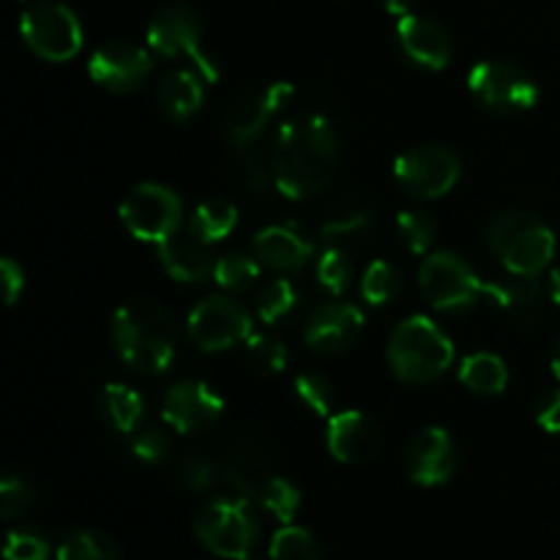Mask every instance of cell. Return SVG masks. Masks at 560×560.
I'll return each mask as SVG.
<instances>
[{"mask_svg": "<svg viewBox=\"0 0 560 560\" xmlns=\"http://www.w3.org/2000/svg\"><path fill=\"white\" fill-rule=\"evenodd\" d=\"M20 36L33 55L66 63L82 49V25L74 11L58 0H36L20 16Z\"/></svg>", "mask_w": 560, "mask_h": 560, "instance_id": "cell-8", "label": "cell"}, {"mask_svg": "<svg viewBox=\"0 0 560 560\" xmlns=\"http://www.w3.org/2000/svg\"><path fill=\"white\" fill-rule=\"evenodd\" d=\"M463 175V162L457 153L438 142H421L408 148L394 162V178L419 200H438L457 186Z\"/></svg>", "mask_w": 560, "mask_h": 560, "instance_id": "cell-12", "label": "cell"}, {"mask_svg": "<svg viewBox=\"0 0 560 560\" xmlns=\"http://www.w3.org/2000/svg\"><path fill=\"white\" fill-rule=\"evenodd\" d=\"M211 246V241L202 238L191 224H186V228L180 224L170 238L159 244V260H162L164 271L175 282H206L208 277H213V268H217Z\"/></svg>", "mask_w": 560, "mask_h": 560, "instance_id": "cell-20", "label": "cell"}, {"mask_svg": "<svg viewBox=\"0 0 560 560\" xmlns=\"http://www.w3.org/2000/svg\"><path fill=\"white\" fill-rule=\"evenodd\" d=\"M222 474L241 495L246 498H260V492L266 490L268 481L273 479L271 457L266 454V448L260 446L252 438H233L228 443L222 454Z\"/></svg>", "mask_w": 560, "mask_h": 560, "instance_id": "cell-22", "label": "cell"}, {"mask_svg": "<svg viewBox=\"0 0 560 560\" xmlns=\"http://www.w3.org/2000/svg\"><path fill=\"white\" fill-rule=\"evenodd\" d=\"M397 238L410 255H430L438 241V222L421 208H405L397 217Z\"/></svg>", "mask_w": 560, "mask_h": 560, "instance_id": "cell-30", "label": "cell"}, {"mask_svg": "<svg viewBox=\"0 0 560 560\" xmlns=\"http://www.w3.org/2000/svg\"><path fill=\"white\" fill-rule=\"evenodd\" d=\"M271 560H326L315 536L299 525H282L271 539Z\"/></svg>", "mask_w": 560, "mask_h": 560, "instance_id": "cell-34", "label": "cell"}, {"mask_svg": "<svg viewBox=\"0 0 560 560\" xmlns=\"http://www.w3.org/2000/svg\"><path fill=\"white\" fill-rule=\"evenodd\" d=\"M295 394L320 419L328 421L334 416L337 392H334V383L326 375H320V372H304V375L295 377Z\"/></svg>", "mask_w": 560, "mask_h": 560, "instance_id": "cell-37", "label": "cell"}, {"mask_svg": "<svg viewBox=\"0 0 560 560\" xmlns=\"http://www.w3.org/2000/svg\"><path fill=\"white\" fill-rule=\"evenodd\" d=\"M5 560H47L49 541L36 528H14L9 530L3 545Z\"/></svg>", "mask_w": 560, "mask_h": 560, "instance_id": "cell-41", "label": "cell"}, {"mask_svg": "<svg viewBox=\"0 0 560 560\" xmlns=\"http://www.w3.org/2000/svg\"><path fill=\"white\" fill-rule=\"evenodd\" d=\"M377 3H381V9L386 11V14L405 16V14H410V5H413V0H377Z\"/></svg>", "mask_w": 560, "mask_h": 560, "instance_id": "cell-45", "label": "cell"}, {"mask_svg": "<svg viewBox=\"0 0 560 560\" xmlns=\"http://www.w3.org/2000/svg\"><path fill=\"white\" fill-rule=\"evenodd\" d=\"M252 249H255L260 266L282 273L301 271L312 257L310 241L288 224H271V228L260 230L252 241Z\"/></svg>", "mask_w": 560, "mask_h": 560, "instance_id": "cell-24", "label": "cell"}, {"mask_svg": "<svg viewBox=\"0 0 560 560\" xmlns=\"http://www.w3.org/2000/svg\"><path fill=\"white\" fill-rule=\"evenodd\" d=\"M175 474L189 492H206L217 485V463L200 452H186L175 465Z\"/></svg>", "mask_w": 560, "mask_h": 560, "instance_id": "cell-40", "label": "cell"}, {"mask_svg": "<svg viewBox=\"0 0 560 560\" xmlns=\"http://www.w3.org/2000/svg\"><path fill=\"white\" fill-rule=\"evenodd\" d=\"M129 452L135 454V459L145 465H159L167 459L170 454V438L167 432L159 430V427H142V430L131 432Z\"/></svg>", "mask_w": 560, "mask_h": 560, "instance_id": "cell-42", "label": "cell"}, {"mask_svg": "<svg viewBox=\"0 0 560 560\" xmlns=\"http://www.w3.org/2000/svg\"><path fill=\"white\" fill-rule=\"evenodd\" d=\"M58 560H120L118 547L102 530H74L66 536L55 552Z\"/></svg>", "mask_w": 560, "mask_h": 560, "instance_id": "cell-31", "label": "cell"}, {"mask_svg": "<svg viewBox=\"0 0 560 560\" xmlns=\"http://www.w3.org/2000/svg\"><path fill=\"white\" fill-rule=\"evenodd\" d=\"M186 328L202 353H219L252 337V315L228 295H208L189 312Z\"/></svg>", "mask_w": 560, "mask_h": 560, "instance_id": "cell-13", "label": "cell"}, {"mask_svg": "<svg viewBox=\"0 0 560 560\" xmlns=\"http://www.w3.org/2000/svg\"><path fill=\"white\" fill-rule=\"evenodd\" d=\"M550 364H552V375L560 381V334L556 339V345H552V355H550Z\"/></svg>", "mask_w": 560, "mask_h": 560, "instance_id": "cell-47", "label": "cell"}, {"mask_svg": "<svg viewBox=\"0 0 560 560\" xmlns=\"http://www.w3.org/2000/svg\"><path fill=\"white\" fill-rule=\"evenodd\" d=\"M213 279H217L219 288L230 290V293H244V290H249L260 279V260L249 255H238V252H230V255L217 260Z\"/></svg>", "mask_w": 560, "mask_h": 560, "instance_id": "cell-35", "label": "cell"}, {"mask_svg": "<svg viewBox=\"0 0 560 560\" xmlns=\"http://www.w3.org/2000/svg\"><path fill=\"white\" fill-rule=\"evenodd\" d=\"M195 534L208 552L228 560L252 556L260 539V520L249 498H213L197 512Z\"/></svg>", "mask_w": 560, "mask_h": 560, "instance_id": "cell-5", "label": "cell"}, {"mask_svg": "<svg viewBox=\"0 0 560 560\" xmlns=\"http://www.w3.org/2000/svg\"><path fill=\"white\" fill-rule=\"evenodd\" d=\"M118 217L137 241L159 246L184 224V202L175 189L148 180L124 197Z\"/></svg>", "mask_w": 560, "mask_h": 560, "instance_id": "cell-11", "label": "cell"}, {"mask_svg": "<svg viewBox=\"0 0 560 560\" xmlns=\"http://www.w3.org/2000/svg\"><path fill=\"white\" fill-rule=\"evenodd\" d=\"M394 44L399 55L408 60L413 69L441 71L452 60V36L438 20L427 14H405L399 16L394 27Z\"/></svg>", "mask_w": 560, "mask_h": 560, "instance_id": "cell-16", "label": "cell"}, {"mask_svg": "<svg viewBox=\"0 0 560 560\" xmlns=\"http://www.w3.org/2000/svg\"><path fill=\"white\" fill-rule=\"evenodd\" d=\"M459 465L457 446L443 427H424L416 432L405 452L408 479L419 487H443L452 481Z\"/></svg>", "mask_w": 560, "mask_h": 560, "instance_id": "cell-17", "label": "cell"}, {"mask_svg": "<svg viewBox=\"0 0 560 560\" xmlns=\"http://www.w3.org/2000/svg\"><path fill=\"white\" fill-rule=\"evenodd\" d=\"M468 91L495 115L528 113L539 102V85L523 66L512 60H485L468 74Z\"/></svg>", "mask_w": 560, "mask_h": 560, "instance_id": "cell-9", "label": "cell"}, {"mask_svg": "<svg viewBox=\"0 0 560 560\" xmlns=\"http://www.w3.org/2000/svg\"><path fill=\"white\" fill-rule=\"evenodd\" d=\"M487 299L495 301L498 310L506 312L523 331H536L547 317V293L536 277L512 273L503 282H490Z\"/></svg>", "mask_w": 560, "mask_h": 560, "instance_id": "cell-21", "label": "cell"}, {"mask_svg": "<svg viewBox=\"0 0 560 560\" xmlns=\"http://www.w3.org/2000/svg\"><path fill=\"white\" fill-rule=\"evenodd\" d=\"M206 77L197 69H175L162 77L156 85V107L162 109L164 118L184 124L189 120L197 109L202 107L206 98V88H202Z\"/></svg>", "mask_w": 560, "mask_h": 560, "instance_id": "cell-25", "label": "cell"}, {"mask_svg": "<svg viewBox=\"0 0 560 560\" xmlns=\"http://www.w3.org/2000/svg\"><path fill=\"white\" fill-rule=\"evenodd\" d=\"M244 359L252 372H257L262 377H273L279 372H284L290 353L284 348V342H279V339L266 337V334H252L244 342Z\"/></svg>", "mask_w": 560, "mask_h": 560, "instance_id": "cell-33", "label": "cell"}, {"mask_svg": "<svg viewBox=\"0 0 560 560\" xmlns=\"http://www.w3.org/2000/svg\"><path fill=\"white\" fill-rule=\"evenodd\" d=\"M142 413H145V402L126 383H107L102 394H98V416H102V421L109 430L120 432V435L137 432Z\"/></svg>", "mask_w": 560, "mask_h": 560, "instance_id": "cell-26", "label": "cell"}, {"mask_svg": "<svg viewBox=\"0 0 560 560\" xmlns=\"http://www.w3.org/2000/svg\"><path fill=\"white\" fill-rule=\"evenodd\" d=\"M293 96L295 88L288 80L268 82L266 88H249V91L238 93L224 115V140L230 142V148L241 153L252 151L266 135L268 126L273 124V118L293 102Z\"/></svg>", "mask_w": 560, "mask_h": 560, "instance_id": "cell-10", "label": "cell"}, {"mask_svg": "<svg viewBox=\"0 0 560 560\" xmlns=\"http://www.w3.org/2000/svg\"><path fill=\"white\" fill-rule=\"evenodd\" d=\"M355 277V252L345 249V246L328 244L326 252L317 260V282L323 290L331 295L348 293L350 282Z\"/></svg>", "mask_w": 560, "mask_h": 560, "instance_id": "cell-29", "label": "cell"}, {"mask_svg": "<svg viewBox=\"0 0 560 560\" xmlns=\"http://www.w3.org/2000/svg\"><path fill=\"white\" fill-rule=\"evenodd\" d=\"M386 361L399 381L421 386L446 375L454 361V345L435 320L413 315L388 337Z\"/></svg>", "mask_w": 560, "mask_h": 560, "instance_id": "cell-3", "label": "cell"}, {"mask_svg": "<svg viewBox=\"0 0 560 560\" xmlns=\"http://www.w3.org/2000/svg\"><path fill=\"white\" fill-rule=\"evenodd\" d=\"M224 413V399L206 381H178L162 399V419L180 435H195L217 424Z\"/></svg>", "mask_w": 560, "mask_h": 560, "instance_id": "cell-15", "label": "cell"}, {"mask_svg": "<svg viewBox=\"0 0 560 560\" xmlns=\"http://www.w3.org/2000/svg\"><path fill=\"white\" fill-rule=\"evenodd\" d=\"M0 284H3V304H16V299L25 290V271H22V266L14 257H3L0 260Z\"/></svg>", "mask_w": 560, "mask_h": 560, "instance_id": "cell-43", "label": "cell"}, {"mask_svg": "<svg viewBox=\"0 0 560 560\" xmlns=\"http://www.w3.org/2000/svg\"><path fill=\"white\" fill-rule=\"evenodd\" d=\"M257 501H260V506L266 509V512L271 514L277 523L290 525L295 520V514H299L301 492L290 479L273 476V479L266 485V490L260 492V498H257Z\"/></svg>", "mask_w": 560, "mask_h": 560, "instance_id": "cell-36", "label": "cell"}, {"mask_svg": "<svg viewBox=\"0 0 560 560\" xmlns=\"http://www.w3.org/2000/svg\"><path fill=\"white\" fill-rule=\"evenodd\" d=\"M38 503V492L33 490L31 481H25L22 476L5 474L3 481H0V514L3 520H16L22 514L31 512Z\"/></svg>", "mask_w": 560, "mask_h": 560, "instance_id": "cell-39", "label": "cell"}, {"mask_svg": "<svg viewBox=\"0 0 560 560\" xmlns=\"http://www.w3.org/2000/svg\"><path fill=\"white\" fill-rule=\"evenodd\" d=\"M459 383L479 397H498L509 386L506 361L495 353H470L459 364Z\"/></svg>", "mask_w": 560, "mask_h": 560, "instance_id": "cell-27", "label": "cell"}, {"mask_svg": "<svg viewBox=\"0 0 560 560\" xmlns=\"http://www.w3.org/2000/svg\"><path fill=\"white\" fill-rule=\"evenodd\" d=\"M337 164L339 137L326 115H293L279 126L271 151V178L288 200L320 195L331 184Z\"/></svg>", "mask_w": 560, "mask_h": 560, "instance_id": "cell-1", "label": "cell"}, {"mask_svg": "<svg viewBox=\"0 0 560 560\" xmlns=\"http://www.w3.org/2000/svg\"><path fill=\"white\" fill-rule=\"evenodd\" d=\"M536 424L552 435L560 432V388L541 394L539 402H536Z\"/></svg>", "mask_w": 560, "mask_h": 560, "instance_id": "cell-44", "label": "cell"}, {"mask_svg": "<svg viewBox=\"0 0 560 560\" xmlns=\"http://www.w3.org/2000/svg\"><path fill=\"white\" fill-rule=\"evenodd\" d=\"M487 246L509 273L539 277L556 257V233L534 213L506 211L487 228Z\"/></svg>", "mask_w": 560, "mask_h": 560, "instance_id": "cell-4", "label": "cell"}, {"mask_svg": "<svg viewBox=\"0 0 560 560\" xmlns=\"http://www.w3.org/2000/svg\"><path fill=\"white\" fill-rule=\"evenodd\" d=\"M372 228L375 224H372V211L366 208V202L355 195H339L326 206L320 235L326 238V244L345 246V249L359 255L361 244L370 238Z\"/></svg>", "mask_w": 560, "mask_h": 560, "instance_id": "cell-23", "label": "cell"}, {"mask_svg": "<svg viewBox=\"0 0 560 560\" xmlns=\"http://www.w3.org/2000/svg\"><path fill=\"white\" fill-rule=\"evenodd\" d=\"M487 284L479 273L454 252H430L419 268V288L432 310L463 315L487 299Z\"/></svg>", "mask_w": 560, "mask_h": 560, "instance_id": "cell-6", "label": "cell"}, {"mask_svg": "<svg viewBox=\"0 0 560 560\" xmlns=\"http://www.w3.org/2000/svg\"><path fill=\"white\" fill-rule=\"evenodd\" d=\"M550 299L560 304V262L550 271Z\"/></svg>", "mask_w": 560, "mask_h": 560, "instance_id": "cell-46", "label": "cell"}, {"mask_svg": "<svg viewBox=\"0 0 560 560\" xmlns=\"http://www.w3.org/2000/svg\"><path fill=\"white\" fill-rule=\"evenodd\" d=\"M326 446L342 465H366L381 454L383 432L364 410H339L326 424Z\"/></svg>", "mask_w": 560, "mask_h": 560, "instance_id": "cell-18", "label": "cell"}, {"mask_svg": "<svg viewBox=\"0 0 560 560\" xmlns=\"http://www.w3.org/2000/svg\"><path fill=\"white\" fill-rule=\"evenodd\" d=\"M153 71V55L140 44L115 42L102 44L93 49L91 60H88V74L98 88L109 93H131L137 88L145 85V80Z\"/></svg>", "mask_w": 560, "mask_h": 560, "instance_id": "cell-14", "label": "cell"}, {"mask_svg": "<svg viewBox=\"0 0 560 560\" xmlns=\"http://www.w3.org/2000/svg\"><path fill=\"white\" fill-rule=\"evenodd\" d=\"M148 47L162 58H189L208 82L219 80V63L202 47L200 16L186 3H167L148 22Z\"/></svg>", "mask_w": 560, "mask_h": 560, "instance_id": "cell-7", "label": "cell"}, {"mask_svg": "<svg viewBox=\"0 0 560 560\" xmlns=\"http://www.w3.org/2000/svg\"><path fill=\"white\" fill-rule=\"evenodd\" d=\"M402 290V277H399V268L388 260H372L370 266L361 273V295H364L366 304L372 306H386Z\"/></svg>", "mask_w": 560, "mask_h": 560, "instance_id": "cell-32", "label": "cell"}, {"mask_svg": "<svg viewBox=\"0 0 560 560\" xmlns=\"http://www.w3.org/2000/svg\"><path fill=\"white\" fill-rule=\"evenodd\" d=\"M295 304H299V293H295L293 282L284 277L271 279L257 299V315L262 323H279L295 310Z\"/></svg>", "mask_w": 560, "mask_h": 560, "instance_id": "cell-38", "label": "cell"}, {"mask_svg": "<svg viewBox=\"0 0 560 560\" xmlns=\"http://www.w3.org/2000/svg\"><path fill=\"white\" fill-rule=\"evenodd\" d=\"M364 334V315L359 306L331 301L306 317L304 339L315 353L320 355H342L353 348Z\"/></svg>", "mask_w": 560, "mask_h": 560, "instance_id": "cell-19", "label": "cell"}, {"mask_svg": "<svg viewBox=\"0 0 560 560\" xmlns=\"http://www.w3.org/2000/svg\"><path fill=\"white\" fill-rule=\"evenodd\" d=\"M109 334L118 359L142 375L167 370L178 350V328L173 315L167 306L145 295L124 301L115 310Z\"/></svg>", "mask_w": 560, "mask_h": 560, "instance_id": "cell-2", "label": "cell"}, {"mask_svg": "<svg viewBox=\"0 0 560 560\" xmlns=\"http://www.w3.org/2000/svg\"><path fill=\"white\" fill-rule=\"evenodd\" d=\"M244 560H257V558H252V556H249V558H244Z\"/></svg>", "mask_w": 560, "mask_h": 560, "instance_id": "cell-48", "label": "cell"}, {"mask_svg": "<svg viewBox=\"0 0 560 560\" xmlns=\"http://www.w3.org/2000/svg\"><path fill=\"white\" fill-rule=\"evenodd\" d=\"M189 224L202 235V238L217 244V241L228 238L235 230V224H238V208L230 200H224V197H206V200L195 208Z\"/></svg>", "mask_w": 560, "mask_h": 560, "instance_id": "cell-28", "label": "cell"}]
</instances>
